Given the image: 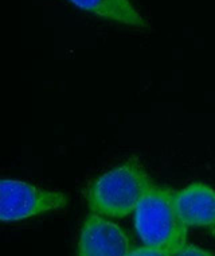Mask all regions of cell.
Instances as JSON below:
<instances>
[{
	"mask_svg": "<svg viewBox=\"0 0 215 256\" xmlns=\"http://www.w3.org/2000/svg\"><path fill=\"white\" fill-rule=\"evenodd\" d=\"M154 186L137 159H129L94 180L88 189L89 210L108 218H124L136 212Z\"/></svg>",
	"mask_w": 215,
	"mask_h": 256,
	"instance_id": "cell-1",
	"label": "cell"
},
{
	"mask_svg": "<svg viewBox=\"0 0 215 256\" xmlns=\"http://www.w3.org/2000/svg\"><path fill=\"white\" fill-rule=\"evenodd\" d=\"M175 190L166 186L151 188L136 209L135 226L141 243L156 247L167 256L178 255L187 243V230L176 206Z\"/></svg>",
	"mask_w": 215,
	"mask_h": 256,
	"instance_id": "cell-2",
	"label": "cell"
},
{
	"mask_svg": "<svg viewBox=\"0 0 215 256\" xmlns=\"http://www.w3.org/2000/svg\"><path fill=\"white\" fill-rule=\"evenodd\" d=\"M67 205V196L28 182L3 178L0 182V218L20 221L58 210Z\"/></svg>",
	"mask_w": 215,
	"mask_h": 256,
	"instance_id": "cell-3",
	"label": "cell"
},
{
	"mask_svg": "<svg viewBox=\"0 0 215 256\" xmlns=\"http://www.w3.org/2000/svg\"><path fill=\"white\" fill-rule=\"evenodd\" d=\"M133 251L125 232L106 217L92 213L79 234L77 254L81 256H127Z\"/></svg>",
	"mask_w": 215,
	"mask_h": 256,
	"instance_id": "cell-4",
	"label": "cell"
},
{
	"mask_svg": "<svg viewBox=\"0 0 215 256\" xmlns=\"http://www.w3.org/2000/svg\"><path fill=\"white\" fill-rule=\"evenodd\" d=\"M180 218L189 228L215 226V190L202 182H194L176 193Z\"/></svg>",
	"mask_w": 215,
	"mask_h": 256,
	"instance_id": "cell-5",
	"label": "cell"
},
{
	"mask_svg": "<svg viewBox=\"0 0 215 256\" xmlns=\"http://www.w3.org/2000/svg\"><path fill=\"white\" fill-rule=\"evenodd\" d=\"M85 12L124 26L145 28L148 26L131 0H69Z\"/></svg>",
	"mask_w": 215,
	"mask_h": 256,
	"instance_id": "cell-6",
	"label": "cell"
},
{
	"mask_svg": "<svg viewBox=\"0 0 215 256\" xmlns=\"http://www.w3.org/2000/svg\"><path fill=\"white\" fill-rule=\"evenodd\" d=\"M178 255H185V256H210L214 255L213 252L205 251L202 248L197 247L194 244L186 243L183 247L180 248V251L178 252Z\"/></svg>",
	"mask_w": 215,
	"mask_h": 256,
	"instance_id": "cell-7",
	"label": "cell"
},
{
	"mask_svg": "<svg viewBox=\"0 0 215 256\" xmlns=\"http://www.w3.org/2000/svg\"><path fill=\"white\" fill-rule=\"evenodd\" d=\"M132 255H141V256H167L166 252L159 250L156 247H151V246H145L143 244V247L133 248V251L131 252Z\"/></svg>",
	"mask_w": 215,
	"mask_h": 256,
	"instance_id": "cell-8",
	"label": "cell"
},
{
	"mask_svg": "<svg viewBox=\"0 0 215 256\" xmlns=\"http://www.w3.org/2000/svg\"><path fill=\"white\" fill-rule=\"evenodd\" d=\"M214 234H215V226H214Z\"/></svg>",
	"mask_w": 215,
	"mask_h": 256,
	"instance_id": "cell-9",
	"label": "cell"
}]
</instances>
